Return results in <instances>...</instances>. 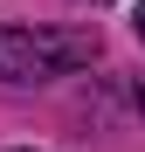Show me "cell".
Instances as JSON below:
<instances>
[{"instance_id":"1","label":"cell","mask_w":145,"mask_h":152,"mask_svg":"<svg viewBox=\"0 0 145 152\" xmlns=\"http://www.w3.org/2000/svg\"><path fill=\"white\" fill-rule=\"evenodd\" d=\"M97 28H21V21H0V76L7 83H48V76H69L97 62Z\"/></svg>"},{"instance_id":"2","label":"cell","mask_w":145,"mask_h":152,"mask_svg":"<svg viewBox=\"0 0 145 152\" xmlns=\"http://www.w3.org/2000/svg\"><path fill=\"white\" fill-rule=\"evenodd\" d=\"M131 28H138V42H145V7H138V21H131Z\"/></svg>"},{"instance_id":"3","label":"cell","mask_w":145,"mask_h":152,"mask_svg":"<svg viewBox=\"0 0 145 152\" xmlns=\"http://www.w3.org/2000/svg\"><path fill=\"white\" fill-rule=\"evenodd\" d=\"M138 111H145V90H138Z\"/></svg>"}]
</instances>
